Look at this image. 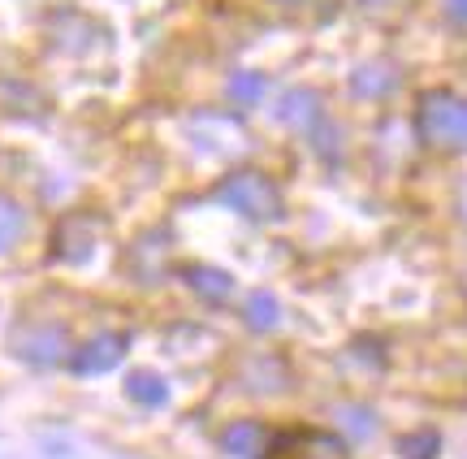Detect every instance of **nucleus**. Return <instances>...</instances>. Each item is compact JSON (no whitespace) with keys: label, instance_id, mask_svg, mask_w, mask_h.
I'll list each match as a JSON object with an SVG mask.
<instances>
[{"label":"nucleus","instance_id":"nucleus-11","mask_svg":"<svg viewBox=\"0 0 467 459\" xmlns=\"http://www.w3.org/2000/svg\"><path fill=\"white\" fill-rule=\"evenodd\" d=\"M243 321H247L255 334H273V329L282 325V304H277V295H273V290H255L247 299Z\"/></svg>","mask_w":467,"mask_h":459},{"label":"nucleus","instance_id":"nucleus-3","mask_svg":"<svg viewBox=\"0 0 467 459\" xmlns=\"http://www.w3.org/2000/svg\"><path fill=\"white\" fill-rule=\"evenodd\" d=\"M260 459H350V446L337 438L334 429L299 425L273 433L260 451Z\"/></svg>","mask_w":467,"mask_h":459},{"label":"nucleus","instance_id":"nucleus-9","mask_svg":"<svg viewBox=\"0 0 467 459\" xmlns=\"http://www.w3.org/2000/svg\"><path fill=\"white\" fill-rule=\"evenodd\" d=\"M186 277V287L191 290H200L203 299H225L234 290V277L225 269H213V265H186L182 269Z\"/></svg>","mask_w":467,"mask_h":459},{"label":"nucleus","instance_id":"nucleus-10","mask_svg":"<svg viewBox=\"0 0 467 459\" xmlns=\"http://www.w3.org/2000/svg\"><path fill=\"white\" fill-rule=\"evenodd\" d=\"M221 446L238 459H251L265 451V429L255 425V421H234V425L221 433Z\"/></svg>","mask_w":467,"mask_h":459},{"label":"nucleus","instance_id":"nucleus-14","mask_svg":"<svg viewBox=\"0 0 467 459\" xmlns=\"http://www.w3.org/2000/svg\"><path fill=\"white\" fill-rule=\"evenodd\" d=\"M402 459H437V433L420 429L411 438H402Z\"/></svg>","mask_w":467,"mask_h":459},{"label":"nucleus","instance_id":"nucleus-7","mask_svg":"<svg viewBox=\"0 0 467 459\" xmlns=\"http://www.w3.org/2000/svg\"><path fill=\"white\" fill-rule=\"evenodd\" d=\"M317 118H320L317 91H307V87H299V91H285L282 104H277V121H285V126H299V130H307V126H317Z\"/></svg>","mask_w":467,"mask_h":459},{"label":"nucleus","instance_id":"nucleus-18","mask_svg":"<svg viewBox=\"0 0 467 459\" xmlns=\"http://www.w3.org/2000/svg\"><path fill=\"white\" fill-rule=\"evenodd\" d=\"M364 5H389V0H364Z\"/></svg>","mask_w":467,"mask_h":459},{"label":"nucleus","instance_id":"nucleus-4","mask_svg":"<svg viewBox=\"0 0 467 459\" xmlns=\"http://www.w3.org/2000/svg\"><path fill=\"white\" fill-rule=\"evenodd\" d=\"M14 351L35 369H52L69 356V339L61 325H26L14 334Z\"/></svg>","mask_w":467,"mask_h":459},{"label":"nucleus","instance_id":"nucleus-5","mask_svg":"<svg viewBox=\"0 0 467 459\" xmlns=\"http://www.w3.org/2000/svg\"><path fill=\"white\" fill-rule=\"evenodd\" d=\"M121 356H126V334H96L91 342L74 347L69 369L78 377H100V373H109V369H117Z\"/></svg>","mask_w":467,"mask_h":459},{"label":"nucleus","instance_id":"nucleus-15","mask_svg":"<svg viewBox=\"0 0 467 459\" xmlns=\"http://www.w3.org/2000/svg\"><path fill=\"white\" fill-rule=\"evenodd\" d=\"M342 421H347V429L359 438V443H368V438L377 433V421H372L368 408H342Z\"/></svg>","mask_w":467,"mask_h":459},{"label":"nucleus","instance_id":"nucleus-13","mask_svg":"<svg viewBox=\"0 0 467 459\" xmlns=\"http://www.w3.org/2000/svg\"><path fill=\"white\" fill-rule=\"evenodd\" d=\"M230 96H234V104H255L265 96V78H260V74H234Z\"/></svg>","mask_w":467,"mask_h":459},{"label":"nucleus","instance_id":"nucleus-12","mask_svg":"<svg viewBox=\"0 0 467 459\" xmlns=\"http://www.w3.org/2000/svg\"><path fill=\"white\" fill-rule=\"evenodd\" d=\"M22 230H26V213H22V204L9 200V195H0V256L22 238Z\"/></svg>","mask_w":467,"mask_h":459},{"label":"nucleus","instance_id":"nucleus-1","mask_svg":"<svg viewBox=\"0 0 467 459\" xmlns=\"http://www.w3.org/2000/svg\"><path fill=\"white\" fill-rule=\"evenodd\" d=\"M217 200L225 208H234L238 217H251V222H277L282 217V191L273 187V178L255 170L230 173L217 187Z\"/></svg>","mask_w":467,"mask_h":459},{"label":"nucleus","instance_id":"nucleus-17","mask_svg":"<svg viewBox=\"0 0 467 459\" xmlns=\"http://www.w3.org/2000/svg\"><path fill=\"white\" fill-rule=\"evenodd\" d=\"M459 148H467V118H463V143H459Z\"/></svg>","mask_w":467,"mask_h":459},{"label":"nucleus","instance_id":"nucleus-6","mask_svg":"<svg viewBox=\"0 0 467 459\" xmlns=\"http://www.w3.org/2000/svg\"><path fill=\"white\" fill-rule=\"evenodd\" d=\"M126 399L139 403V408H165L169 381L161 373H151V369H134V373L126 377Z\"/></svg>","mask_w":467,"mask_h":459},{"label":"nucleus","instance_id":"nucleus-2","mask_svg":"<svg viewBox=\"0 0 467 459\" xmlns=\"http://www.w3.org/2000/svg\"><path fill=\"white\" fill-rule=\"evenodd\" d=\"M463 118H467V100H459L446 87L424 91L416 104V130L433 148H459L463 143Z\"/></svg>","mask_w":467,"mask_h":459},{"label":"nucleus","instance_id":"nucleus-8","mask_svg":"<svg viewBox=\"0 0 467 459\" xmlns=\"http://www.w3.org/2000/svg\"><path fill=\"white\" fill-rule=\"evenodd\" d=\"M399 87V69L385 66V61H368L350 74V91L355 96H385V91H394Z\"/></svg>","mask_w":467,"mask_h":459},{"label":"nucleus","instance_id":"nucleus-16","mask_svg":"<svg viewBox=\"0 0 467 459\" xmlns=\"http://www.w3.org/2000/svg\"><path fill=\"white\" fill-rule=\"evenodd\" d=\"M441 9H446V17H451L454 26L467 31V0H441Z\"/></svg>","mask_w":467,"mask_h":459}]
</instances>
